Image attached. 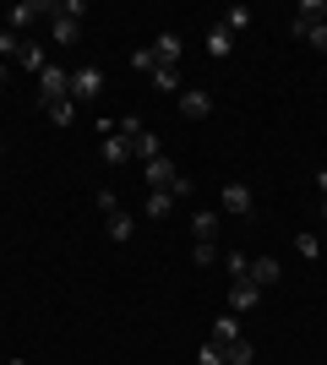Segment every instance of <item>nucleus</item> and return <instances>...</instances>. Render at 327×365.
<instances>
[{
    "mask_svg": "<svg viewBox=\"0 0 327 365\" xmlns=\"http://www.w3.org/2000/svg\"><path fill=\"white\" fill-rule=\"evenodd\" d=\"M125 158H137V142H125L120 131L104 137V164H125Z\"/></svg>",
    "mask_w": 327,
    "mask_h": 365,
    "instance_id": "obj_11",
    "label": "nucleus"
},
{
    "mask_svg": "<svg viewBox=\"0 0 327 365\" xmlns=\"http://www.w3.org/2000/svg\"><path fill=\"white\" fill-rule=\"evenodd\" d=\"M142 175H147V185H153V191H170V185L180 180V169H175L170 158H147V164H142Z\"/></svg>",
    "mask_w": 327,
    "mask_h": 365,
    "instance_id": "obj_8",
    "label": "nucleus"
},
{
    "mask_svg": "<svg viewBox=\"0 0 327 365\" xmlns=\"http://www.w3.org/2000/svg\"><path fill=\"white\" fill-rule=\"evenodd\" d=\"M197 365H229V360H224L218 344H202V349H197Z\"/></svg>",
    "mask_w": 327,
    "mask_h": 365,
    "instance_id": "obj_29",
    "label": "nucleus"
},
{
    "mask_svg": "<svg viewBox=\"0 0 327 365\" xmlns=\"http://www.w3.org/2000/svg\"><path fill=\"white\" fill-rule=\"evenodd\" d=\"M82 0H61V16L49 22V33H55V44H77V33H82Z\"/></svg>",
    "mask_w": 327,
    "mask_h": 365,
    "instance_id": "obj_1",
    "label": "nucleus"
},
{
    "mask_svg": "<svg viewBox=\"0 0 327 365\" xmlns=\"http://www.w3.org/2000/svg\"><path fill=\"white\" fill-rule=\"evenodd\" d=\"M137 158H142V164H147V158H164V142H158L153 131H142V137H137Z\"/></svg>",
    "mask_w": 327,
    "mask_h": 365,
    "instance_id": "obj_21",
    "label": "nucleus"
},
{
    "mask_svg": "<svg viewBox=\"0 0 327 365\" xmlns=\"http://www.w3.org/2000/svg\"><path fill=\"white\" fill-rule=\"evenodd\" d=\"M256 305H262V289H256L251 278L229 284V311H234V317H246V311H256Z\"/></svg>",
    "mask_w": 327,
    "mask_h": 365,
    "instance_id": "obj_6",
    "label": "nucleus"
},
{
    "mask_svg": "<svg viewBox=\"0 0 327 365\" xmlns=\"http://www.w3.org/2000/svg\"><path fill=\"white\" fill-rule=\"evenodd\" d=\"M6 82H11V71H6V66H0V93H6Z\"/></svg>",
    "mask_w": 327,
    "mask_h": 365,
    "instance_id": "obj_30",
    "label": "nucleus"
},
{
    "mask_svg": "<svg viewBox=\"0 0 327 365\" xmlns=\"http://www.w3.org/2000/svg\"><path fill=\"white\" fill-rule=\"evenodd\" d=\"M16 66H22V71H33V76H38V71H44V49H38V44H33V38H22V49H16Z\"/></svg>",
    "mask_w": 327,
    "mask_h": 365,
    "instance_id": "obj_12",
    "label": "nucleus"
},
{
    "mask_svg": "<svg viewBox=\"0 0 327 365\" xmlns=\"http://www.w3.org/2000/svg\"><path fill=\"white\" fill-rule=\"evenodd\" d=\"M175 104H180V115H186V120H207V115H213V98H207L202 88H180V98H175Z\"/></svg>",
    "mask_w": 327,
    "mask_h": 365,
    "instance_id": "obj_5",
    "label": "nucleus"
},
{
    "mask_svg": "<svg viewBox=\"0 0 327 365\" xmlns=\"http://www.w3.org/2000/svg\"><path fill=\"white\" fill-rule=\"evenodd\" d=\"M295 16H300V22H322V16H327V6H322V0H300V6H295Z\"/></svg>",
    "mask_w": 327,
    "mask_h": 365,
    "instance_id": "obj_25",
    "label": "nucleus"
},
{
    "mask_svg": "<svg viewBox=\"0 0 327 365\" xmlns=\"http://www.w3.org/2000/svg\"><path fill=\"white\" fill-rule=\"evenodd\" d=\"M316 185H322V191H327V169H322V175H316Z\"/></svg>",
    "mask_w": 327,
    "mask_h": 365,
    "instance_id": "obj_31",
    "label": "nucleus"
},
{
    "mask_svg": "<svg viewBox=\"0 0 327 365\" xmlns=\"http://www.w3.org/2000/svg\"><path fill=\"white\" fill-rule=\"evenodd\" d=\"M98 93H104V71H98V66H77V71H71V104H93Z\"/></svg>",
    "mask_w": 327,
    "mask_h": 365,
    "instance_id": "obj_2",
    "label": "nucleus"
},
{
    "mask_svg": "<svg viewBox=\"0 0 327 365\" xmlns=\"http://www.w3.org/2000/svg\"><path fill=\"white\" fill-rule=\"evenodd\" d=\"M131 229H137V224H131V213H109V240H115V245L131 240Z\"/></svg>",
    "mask_w": 327,
    "mask_h": 365,
    "instance_id": "obj_18",
    "label": "nucleus"
},
{
    "mask_svg": "<svg viewBox=\"0 0 327 365\" xmlns=\"http://www.w3.org/2000/svg\"><path fill=\"white\" fill-rule=\"evenodd\" d=\"M131 71H142V76H153V71H158V61H153V44H147V49H131Z\"/></svg>",
    "mask_w": 327,
    "mask_h": 365,
    "instance_id": "obj_23",
    "label": "nucleus"
},
{
    "mask_svg": "<svg viewBox=\"0 0 327 365\" xmlns=\"http://www.w3.org/2000/svg\"><path fill=\"white\" fill-rule=\"evenodd\" d=\"M218 202H224V213H234V218H251V213H256V197H251V185H240V180L224 185Z\"/></svg>",
    "mask_w": 327,
    "mask_h": 365,
    "instance_id": "obj_3",
    "label": "nucleus"
},
{
    "mask_svg": "<svg viewBox=\"0 0 327 365\" xmlns=\"http://www.w3.org/2000/svg\"><path fill=\"white\" fill-rule=\"evenodd\" d=\"M224 267H229V278L240 284V278L251 273V257H246V251H229V257H224Z\"/></svg>",
    "mask_w": 327,
    "mask_h": 365,
    "instance_id": "obj_24",
    "label": "nucleus"
},
{
    "mask_svg": "<svg viewBox=\"0 0 327 365\" xmlns=\"http://www.w3.org/2000/svg\"><path fill=\"white\" fill-rule=\"evenodd\" d=\"M251 284H256V289H273V284H279L284 278V267H279V257H251Z\"/></svg>",
    "mask_w": 327,
    "mask_h": 365,
    "instance_id": "obj_9",
    "label": "nucleus"
},
{
    "mask_svg": "<svg viewBox=\"0 0 327 365\" xmlns=\"http://www.w3.org/2000/svg\"><path fill=\"white\" fill-rule=\"evenodd\" d=\"M16 49H22V33L0 28V55H6V61H16Z\"/></svg>",
    "mask_w": 327,
    "mask_h": 365,
    "instance_id": "obj_27",
    "label": "nucleus"
},
{
    "mask_svg": "<svg viewBox=\"0 0 327 365\" xmlns=\"http://www.w3.org/2000/svg\"><path fill=\"white\" fill-rule=\"evenodd\" d=\"M175 213V191H147V218H170Z\"/></svg>",
    "mask_w": 327,
    "mask_h": 365,
    "instance_id": "obj_15",
    "label": "nucleus"
},
{
    "mask_svg": "<svg viewBox=\"0 0 327 365\" xmlns=\"http://www.w3.org/2000/svg\"><path fill=\"white\" fill-rule=\"evenodd\" d=\"M295 251L306 262H316V257H322V240H316V235H295Z\"/></svg>",
    "mask_w": 327,
    "mask_h": 365,
    "instance_id": "obj_26",
    "label": "nucleus"
},
{
    "mask_svg": "<svg viewBox=\"0 0 327 365\" xmlns=\"http://www.w3.org/2000/svg\"><path fill=\"white\" fill-rule=\"evenodd\" d=\"M229 49H234V38L224 28H207V55H213V61H229Z\"/></svg>",
    "mask_w": 327,
    "mask_h": 365,
    "instance_id": "obj_13",
    "label": "nucleus"
},
{
    "mask_svg": "<svg viewBox=\"0 0 327 365\" xmlns=\"http://www.w3.org/2000/svg\"><path fill=\"white\" fill-rule=\"evenodd\" d=\"M218 28H224V33H229V38H234V33H246V28H251V11H246V6H229Z\"/></svg>",
    "mask_w": 327,
    "mask_h": 365,
    "instance_id": "obj_14",
    "label": "nucleus"
},
{
    "mask_svg": "<svg viewBox=\"0 0 327 365\" xmlns=\"http://www.w3.org/2000/svg\"><path fill=\"white\" fill-rule=\"evenodd\" d=\"M191 235L197 240H218V213H197L191 218Z\"/></svg>",
    "mask_w": 327,
    "mask_h": 365,
    "instance_id": "obj_19",
    "label": "nucleus"
},
{
    "mask_svg": "<svg viewBox=\"0 0 327 365\" xmlns=\"http://www.w3.org/2000/svg\"><path fill=\"white\" fill-rule=\"evenodd\" d=\"M38 93H44V104L71 98V71H66V66H44V71H38Z\"/></svg>",
    "mask_w": 327,
    "mask_h": 365,
    "instance_id": "obj_4",
    "label": "nucleus"
},
{
    "mask_svg": "<svg viewBox=\"0 0 327 365\" xmlns=\"http://www.w3.org/2000/svg\"><path fill=\"white\" fill-rule=\"evenodd\" d=\"M234 338H246V333H240V317H234V311H224V317L207 327V344H218V349H224V344H234Z\"/></svg>",
    "mask_w": 327,
    "mask_h": 365,
    "instance_id": "obj_10",
    "label": "nucleus"
},
{
    "mask_svg": "<svg viewBox=\"0 0 327 365\" xmlns=\"http://www.w3.org/2000/svg\"><path fill=\"white\" fill-rule=\"evenodd\" d=\"M44 115H49L55 125H71V120H77V109H71V98H55V104H44Z\"/></svg>",
    "mask_w": 327,
    "mask_h": 365,
    "instance_id": "obj_20",
    "label": "nucleus"
},
{
    "mask_svg": "<svg viewBox=\"0 0 327 365\" xmlns=\"http://www.w3.org/2000/svg\"><path fill=\"white\" fill-rule=\"evenodd\" d=\"M115 131H120V137H125V142H137V137H142V131H147V125H142V120H137V115H120V125H115Z\"/></svg>",
    "mask_w": 327,
    "mask_h": 365,
    "instance_id": "obj_28",
    "label": "nucleus"
},
{
    "mask_svg": "<svg viewBox=\"0 0 327 365\" xmlns=\"http://www.w3.org/2000/svg\"><path fill=\"white\" fill-rule=\"evenodd\" d=\"M191 262H197V267H213L218 262V240H197L191 245Z\"/></svg>",
    "mask_w": 327,
    "mask_h": 365,
    "instance_id": "obj_22",
    "label": "nucleus"
},
{
    "mask_svg": "<svg viewBox=\"0 0 327 365\" xmlns=\"http://www.w3.org/2000/svg\"><path fill=\"white\" fill-rule=\"evenodd\" d=\"M180 55H186V38H180V33H158L153 38V61L158 66H180Z\"/></svg>",
    "mask_w": 327,
    "mask_h": 365,
    "instance_id": "obj_7",
    "label": "nucleus"
},
{
    "mask_svg": "<svg viewBox=\"0 0 327 365\" xmlns=\"http://www.w3.org/2000/svg\"><path fill=\"white\" fill-rule=\"evenodd\" d=\"M153 88H158V93H175V98H180V71H175V66H158V71H153Z\"/></svg>",
    "mask_w": 327,
    "mask_h": 365,
    "instance_id": "obj_17",
    "label": "nucleus"
},
{
    "mask_svg": "<svg viewBox=\"0 0 327 365\" xmlns=\"http://www.w3.org/2000/svg\"><path fill=\"white\" fill-rule=\"evenodd\" d=\"M322 218H327V197H322Z\"/></svg>",
    "mask_w": 327,
    "mask_h": 365,
    "instance_id": "obj_32",
    "label": "nucleus"
},
{
    "mask_svg": "<svg viewBox=\"0 0 327 365\" xmlns=\"http://www.w3.org/2000/svg\"><path fill=\"white\" fill-rule=\"evenodd\" d=\"M224 360H229V365H251V360H256L251 338H234V344H224Z\"/></svg>",
    "mask_w": 327,
    "mask_h": 365,
    "instance_id": "obj_16",
    "label": "nucleus"
}]
</instances>
